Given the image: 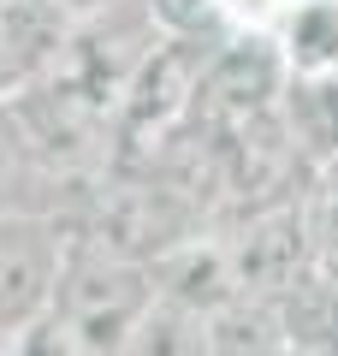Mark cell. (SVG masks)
<instances>
[{"instance_id": "1", "label": "cell", "mask_w": 338, "mask_h": 356, "mask_svg": "<svg viewBox=\"0 0 338 356\" xmlns=\"http://www.w3.org/2000/svg\"><path fill=\"white\" fill-rule=\"evenodd\" d=\"M149 303H154L149 267L101 250L95 238H83V232L65 226V261H60V280H54V297H48V309L65 327L83 332L101 356H119L125 332L143 321Z\"/></svg>"}, {"instance_id": "2", "label": "cell", "mask_w": 338, "mask_h": 356, "mask_svg": "<svg viewBox=\"0 0 338 356\" xmlns=\"http://www.w3.org/2000/svg\"><path fill=\"white\" fill-rule=\"evenodd\" d=\"M220 255L232 267V285L250 303H273L279 291L314 273V238H309V214L297 202H273L243 214V226L232 238H220Z\"/></svg>"}, {"instance_id": "3", "label": "cell", "mask_w": 338, "mask_h": 356, "mask_svg": "<svg viewBox=\"0 0 338 356\" xmlns=\"http://www.w3.org/2000/svg\"><path fill=\"white\" fill-rule=\"evenodd\" d=\"M60 261H65V214H54V208H6L0 214V332H18L48 309Z\"/></svg>"}, {"instance_id": "4", "label": "cell", "mask_w": 338, "mask_h": 356, "mask_svg": "<svg viewBox=\"0 0 338 356\" xmlns=\"http://www.w3.org/2000/svg\"><path fill=\"white\" fill-rule=\"evenodd\" d=\"M273 119L297 166H309V172L338 166V72H285Z\"/></svg>"}, {"instance_id": "5", "label": "cell", "mask_w": 338, "mask_h": 356, "mask_svg": "<svg viewBox=\"0 0 338 356\" xmlns=\"http://www.w3.org/2000/svg\"><path fill=\"white\" fill-rule=\"evenodd\" d=\"M273 30L285 72H338V0H285Z\"/></svg>"}, {"instance_id": "6", "label": "cell", "mask_w": 338, "mask_h": 356, "mask_svg": "<svg viewBox=\"0 0 338 356\" xmlns=\"http://www.w3.org/2000/svg\"><path fill=\"white\" fill-rule=\"evenodd\" d=\"M6 356H101V350L83 332H72L54 309H42L36 321H24V327L6 339Z\"/></svg>"}, {"instance_id": "7", "label": "cell", "mask_w": 338, "mask_h": 356, "mask_svg": "<svg viewBox=\"0 0 338 356\" xmlns=\"http://www.w3.org/2000/svg\"><path fill=\"white\" fill-rule=\"evenodd\" d=\"M30 154H24V143H18V131H13V113H6V102H0V214L6 208H24L18 202V184H24V172H30Z\"/></svg>"}, {"instance_id": "8", "label": "cell", "mask_w": 338, "mask_h": 356, "mask_svg": "<svg viewBox=\"0 0 338 356\" xmlns=\"http://www.w3.org/2000/svg\"><path fill=\"white\" fill-rule=\"evenodd\" d=\"M220 6V18H225V30H273L279 24V13H285V0H214Z\"/></svg>"}, {"instance_id": "9", "label": "cell", "mask_w": 338, "mask_h": 356, "mask_svg": "<svg viewBox=\"0 0 338 356\" xmlns=\"http://www.w3.org/2000/svg\"><path fill=\"white\" fill-rule=\"evenodd\" d=\"M48 13H60L65 24H89L95 13H107V6H119V0H42Z\"/></svg>"}]
</instances>
